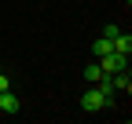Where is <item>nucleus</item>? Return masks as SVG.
Wrapping results in <instances>:
<instances>
[{"label":"nucleus","mask_w":132,"mask_h":124,"mask_svg":"<svg viewBox=\"0 0 132 124\" xmlns=\"http://www.w3.org/2000/svg\"><path fill=\"white\" fill-rule=\"evenodd\" d=\"M106 106H110V99L99 88H88L85 95H81V110H85V113H99V110H106Z\"/></svg>","instance_id":"obj_1"},{"label":"nucleus","mask_w":132,"mask_h":124,"mask_svg":"<svg viewBox=\"0 0 132 124\" xmlns=\"http://www.w3.org/2000/svg\"><path fill=\"white\" fill-rule=\"evenodd\" d=\"M99 66H103V73H125L128 69V55H118V51H110L103 58H95Z\"/></svg>","instance_id":"obj_2"},{"label":"nucleus","mask_w":132,"mask_h":124,"mask_svg":"<svg viewBox=\"0 0 132 124\" xmlns=\"http://www.w3.org/2000/svg\"><path fill=\"white\" fill-rule=\"evenodd\" d=\"M110 44H114V51H118V55H132V37H128V33H121V29L110 37Z\"/></svg>","instance_id":"obj_3"},{"label":"nucleus","mask_w":132,"mask_h":124,"mask_svg":"<svg viewBox=\"0 0 132 124\" xmlns=\"http://www.w3.org/2000/svg\"><path fill=\"white\" fill-rule=\"evenodd\" d=\"M0 113H19V99L11 95V88L0 91Z\"/></svg>","instance_id":"obj_4"},{"label":"nucleus","mask_w":132,"mask_h":124,"mask_svg":"<svg viewBox=\"0 0 132 124\" xmlns=\"http://www.w3.org/2000/svg\"><path fill=\"white\" fill-rule=\"evenodd\" d=\"M92 51H95V58H103V55H110V51H114V44H110V37H103V33H99V37H95V44H92Z\"/></svg>","instance_id":"obj_5"},{"label":"nucleus","mask_w":132,"mask_h":124,"mask_svg":"<svg viewBox=\"0 0 132 124\" xmlns=\"http://www.w3.org/2000/svg\"><path fill=\"white\" fill-rule=\"evenodd\" d=\"M103 77H106V73H103V66H99V62H88V66H85V80H88V84H99Z\"/></svg>","instance_id":"obj_6"},{"label":"nucleus","mask_w":132,"mask_h":124,"mask_svg":"<svg viewBox=\"0 0 132 124\" xmlns=\"http://www.w3.org/2000/svg\"><path fill=\"white\" fill-rule=\"evenodd\" d=\"M7 88H11V80H7V73L0 69V91H7Z\"/></svg>","instance_id":"obj_7"},{"label":"nucleus","mask_w":132,"mask_h":124,"mask_svg":"<svg viewBox=\"0 0 132 124\" xmlns=\"http://www.w3.org/2000/svg\"><path fill=\"white\" fill-rule=\"evenodd\" d=\"M0 69H4V66H0Z\"/></svg>","instance_id":"obj_8"}]
</instances>
